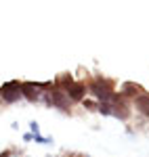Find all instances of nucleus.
I'll list each match as a JSON object with an SVG mask.
<instances>
[{
  "mask_svg": "<svg viewBox=\"0 0 149 157\" xmlns=\"http://www.w3.org/2000/svg\"><path fill=\"white\" fill-rule=\"evenodd\" d=\"M88 92L95 97V101L97 103H109L113 97V82L112 80H107V78H103V75H97L92 82H88L86 84Z\"/></svg>",
  "mask_w": 149,
  "mask_h": 157,
  "instance_id": "nucleus-1",
  "label": "nucleus"
},
{
  "mask_svg": "<svg viewBox=\"0 0 149 157\" xmlns=\"http://www.w3.org/2000/svg\"><path fill=\"white\" fill-rule=\"evenodd\" d=\"M21 82H6V84L0 86V101L13 105V103H19L21 101V90H19Z\"/></svg>",
  "mask_w": 149,
  "mask_h": 157,
  "instance_id": "nucleus-2",
  "label": "nucleus"
},
{
  "mask_svg": "<svg viewBox=\"0 0 149 157\" xmlns=\"http://www.w3.org/2000/svg\"><path fill=\"white\" fill-rule=\"evenodd\" d=\"M49 97H50V105L55 109H59L61 113H72V101L67 98V94L63 92V90H59V88H50L49 90Z\"/></svg>",
  "mask_w": 149,
  "mask_h": 157,
  "instance_id": "nucleus-3",
  "label": "nucleus"
},
{
  "mask_svg": "<svg viewBox=\"0 0 149 157\" xmlns=\"http://www.w3.org/2000/svg\"><path fill=\"white\" fill-rule=\"evenodd\" d=\"M19 90H21V98H25L27 103H38L40 97H42V92L38 90L36 82H21Z\"/></svg>",
  "mask_w": 149,
  "mask_h": 157,
  "instance_id": "nucleus-4",
  "label": "nucleus"
},
{
  "mask_svg": "<svg viewBox=\"0 0 149 157\" xmlns=\"http://www.w3.org/2000/svg\"><path fill=\"white\" fill-rule=\"evenodd\" d=\"M86 92H88V88H86L84 82H74V84L65 90V94H67V98L72 103H82L86 98Z\"/></svg>",
  "mask_w": 149,
  "mask_h": 157,
  "instance_id": "nucleus-5",
  "label": "nucleus"
},
{
  "mask_svg": "<svg viewBox=\"0 0 149 157\" xmlns=\"http://www.w3.org/2000/svg\"><path fill=\"white\" fill-rule=\"evenodd\" d=\"M132 109H137L143 117L149 120V92H143L137 98H132Z\"/></svg>",
  "mask_w": 149,
  "mask_h": 157,
  "instance_id": "nucleus-6",
  "label": "nucleus"
},
{
  "mask_svg": "<svg viewBox=\"0 0 149 157\" xmlns=\"http://www.w3.org/2000/svg\"><path fill=\"white\" fill-rule=\"evenodd\" d=\"M143 92H145V90L139 84H135V82H124V84H122V90H120V94L124 98H128L130 103H132V98H137L139 94H143Z\"/></svg>",
  "mask_w": 149,
  "mask_h": 157,
  "instance_id": "nucleus-7",
  "label": "nucleus"
},
{
  "mask_svg": "<svg viewBox=\"0 0 149 157\" xmlns=\"http://www.w3.org/2000/svg\"><path fill=\"white\" fill-rule=\"evenodd\" d=\"M74 82H76V80H74V75H72L69 71H65V73H61V75H57V78H55V82H53V86L65 92V90H67L69 86L74 84Z\"/></svg>",
  "mask_w": 149,
  "mask_h": 157,
  "instance_id": "nucleus-8",
  "label": "nucleus"
},
{
  "mask_svg": "<svg viewBox=\"0 0 149 157\" xmlns=\"http://www.w3.org/2000/svg\"><path fill=\"white\" fill-rule=\"evenodd\" d=\"M97 111H99L101 115H112L113 107H112V103H99V105H97Z\"/></svg>",
  "mask_w": 149,
  "mask_h": 157,
  "instance_id": "nucleus-9",
  "label": "nucleus"
},
{
  "mask_svg": "<svg viewBox=\"0 0 149 157\" xmlns=\"http://www.w3.org/2000/svg\"><path fill=\"white\" fill-rule=\"evenodd\" d=\"M80 105L86 109V111H97V105H99V103H97L95 98H84V101H82Z\"/></svg>",
  "mask_w": 149,
  "mask_h": 157,
  "instance_id": "nucleus-10",
  "label": "nucleus"
},
{
  "mask_svg": "<svg viewBox=\"0 0 149 157\" xmlns=\"http://www.w3.org/2000/svg\"><path fill=\"white\" fill-rule=\"evenodd\" d=\"M29 132L34 134V136L40 134V126H38V121H29Z\"/></svg>",
  "mask_w": 149,
  "mask_h": 157,
  "instance_id": "nucleus-11",
  "label": "nucleus"
},
{
  "mask_svg": "<svg viewBox=\"0 0 149 157\" xmlns=\"http://www.w3.org/2000/svg\"><path fill=\"white\" fill-rule=\"evenodd\" d=\"M13 155H15L13 149H4V151H0V157H13Z\"/></svg>",
  "mask_w": 149,
  "mask_h": 157,
  "instance_id": "nucleus-12",
  "label": "nucleus"
},
{
  "mask_svg": "<svg viewBox=\"0 0 149 157\" xmlns=\"http://www.w3.org/2000/svg\"><path fill=\"white\" fill-rule=\"evenodd\" d=\"M23 140H25V143L34 140V134H32V132H25V134H23Z\"/></svg>",
  "mask_w": 149,
  "mask_h": 157,
  "instance_id": "nucleus-13",
  "label": "nucleus"
},
{
  "mask_svg": "<svg viewBox=\"0 0 149 157\" xmlns=\"http://www.w3.org/2000/svg\"><path fill=\"white\" fill-rule=\"evenodd\" d=\"M82 157H90V155H82Z\"/></svg>",
  "mask_w": 149,
  "mask_h": 157,
  "instance_id": "nucleus-14",
  "label": "nucleus"
}]
</instances>
